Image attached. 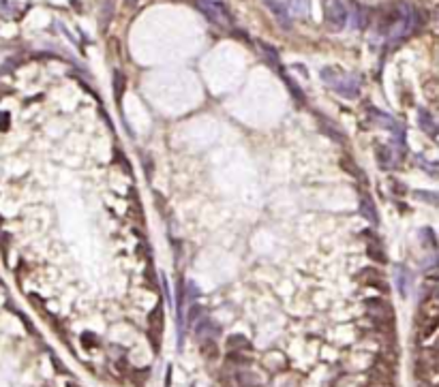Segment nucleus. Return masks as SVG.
Wrapping results in <instances>:
<instances>
[{
  "label": "nucleus",
  "instance_id": "obj_1",
  "mask_svg": "<svg viewBox=\"0 0 439 387\" xmlns=\"http://www.w3.org/2000/svg\"><path fill=\"white\" fill-rule=\"evenodd\" d=\"M321 79L324 84H328L336 95H341L343 98H356L360 95V79L356 75L345 73L338 67H326L321 69Z\"/></svg>",
  "mask_w": 439,
  "mask_h": 387
},
{
  "label": "nucleus",
  "instance_id": "obj_2",
  "mask_svg": "<svg viewBox=\"0 0 439 387\" xmlns=\"http://www.w3.org/2000/svg\"><path fill=\"white\" fill-rule=\"evenodd\" d=\"M200 11L216 26H221V28L233 26V17L223 0H200Z\"/></svg>",
  "mask_w": 439,
  "mask_h": 387
},
{
  "label": "nucleus",
  "instance_id": "obj_3",
  "mask_svg": "<svg viewBox=\"0 0 439 387\" xmlns=\"http://www.w3.org/2000/svg\"><path fill=\"white\" fill-rule=\"evenodd\" d=\"M324 17L330 30H343L347 24V7L341 0H324Z\"/></svg>",
  "mask_w": 439,
  "mask_h": 387
},
{
  "label": "nucleus",
  "instance_id": "obj_4",
  "mask_svg": "<svg viewBox=\"0 0 439 387\" xmlns=\"http://www.w3.org/2000/svg\"><path fill=\"white\" fill-rule=\"evenodd\" d=\"M364 306H366V310H368V314H371V319L373 321H377V323H386V321H392V306L388 302H384V300H379V297H373V300H366L364 302Z\"/></svg>",
  "mask_w": 439,
  "mask_h": 387
},
{
  "label": "nucleus",
  "instance_id": "obj_5",
  "mask_svg": "<svg viewBox=\"0 0 439 387\" xmlns=\"http://www.w3.org/2000/svg\"><path fill=\"white\" fill-rule=\"evenodd\" d=\"M163 332V306L159 304V306L152 308V313L148 314V336L152 340V347H155V351H159V336Z\"/></svg>",
  "mask_w": 439,
  "mask_h": 387
},
{
  "label": "nucleus",
  "instance_id": "obj_6",
  "mask_svg": "<svg viewBox=\"0 0 439 387\" xmlns=\"http://www.w3.org/2000/svg\"><path fill=\"white\" fill-rule=\"evenodd\" d=\"M263 2H266V7L270 9V13L277 17V22L281 24V28L289 30V28H291V17H289V11H287V7H285L283 0H263Z\"/></svg>",
  "mask_w": 439,
  "mask_h": 387
},
{
  "label": "nucleus",
  "instance_id": "obj_7",
  "mask_svg": "<svg viewBox=\"0 0 439 387\" xmlns=\"http://www.w3.org/2000/svg\"><path fill=\"white\" fill-rule=\"evenodd\" d=\"M420 316H422V323H426V321H437L439 302H437L435 293H429V295L422 300V304H420Z\"/></svg>",
  "mask_w": 439,
  "mask_h": 387
},
{
  "label": "nucleus",
  "instance_id": "obj_8",
  "mask_svg": "<svg viewBox=\"0 0 439 387\" xmlns=\"http://www.w3.org/2000/svg\"><path fill=\"white\" fill-rule=\"evenodd\" d=\"M358 278H360L364 285H371V287H377V289L386 291V285H384V274L379 272V269H375V267H364V269H360Z\"/></svg>",
  "mask_w": 439,
  "mask_h": 387
},
{
  "label": "nucleus",
  "instance_id": "obj_9",
  "mask_svg": "<svg viewBox=\"0 0 439 387\" xmlns=\"http://www.w3.org/2000/svg\"><path fill=\"white\" fill-rule=\"evenodd\" d=\"M351 22H354V26L358 28V30H364L368 26V22H371V13H368L362 4L354 2L351 4Z\"/></svg>",
  "mask_w": 439,
  "mask_h": 387
},
{
  "label": "nucleus",
  "instance_id": "obj_10",
  "mask_svg": "<svg viewBox=\"0 0 439 387\" xmlns=\"http://www.w3.org/2000/svg\"><path fill=\"white\" fill-rule=\"evenodd\" d=\"M418 124H420V128H422L426 135H431L433 139L437 137V122L431 116L429 109H418Z\"/></svg>",
  "mask_w": 439,
  "mask_h": 387
},
{
  "label": "nucleus",
  "instance_id": "obj_11",
  "mask_svg": "<svg viewBox=\"0 0 439 387\" xmlns=\"http://www.w3.org/2000/svg\"><path fill=\"white\" fill-rule=\"evenodd\" d=\"M219 332H221L219 325H214L210 319H204V321H200V323L195 325V334H197V338H200V340H208V338L216 340Z\"/></svg>",
  "mask_w": 439,
  "mask_h": 387
},
{
  "label": "nucleus",
  "instance_id": "obj_12",
  "mask_svg": "<svg viewBox=\"0 0 439 387\" xmlns=\"http://www.w3.org/2000/svg\"><path fill=\"white\" fill-rule=\"evenodd\" d=\"M366 255L371 257V261L388 263V255H386V250L382 248V244H379L377 240H371V242L366 244Z\"/></svg>",
  "mask_w": 439,
  "mask_h": 387
},
{
  "label": "nucleus",
  "instance_id": "obj_13",
  "mask_svg": "<svg viewBox=\"0 0 439 387\" xmlns=\"http://www.w3.org/2000/svg\"><path fill=\"white\" fill-rule=\"evenodd\" d=\"M360 210H362V216H364L366 220H371L373 225H377V222H379L377 210H375V203H373V199H368L366 195H362V199H360Z\"/></svg>",
  "mask_w": 439,
  "mask_h": 387
},
{
  "label": "nucleus",
  "instance_id": "obj_14",
  "mask_svg": "<svg viewBox=\"0 0 439 387\" xmlns=\"http://www.w3.org/2000/svg\"><path fill=\"white\" fill-rule=\"evenodd\" d=\"M375 154H377V163L382 169H392L394 167V161H392V152L388 145H377L375 148Z\"/></svg>",
  "mask_w": 439,
  "mask_h": 387
},
{
  "label": "nucleus",
  "instance_id": "obj_15",
  "mask_svg": "<svg viewBox=\"0 0 439 387\" xmlns=\"http://www.w3.org/2000/svg\"><path fill=\"white\" fill-rule=\"evenodd\" d=\"M396 276H399V278H396V283H399V291H401V295L405 297L409 293V287H412V274H409L403 266H399V267H396Z\"/></svg>",
  "mask_w": 439,
  "mask_h": 387
},
{
  "label": "nucleus",
  "instance_id": "obj_16",
  "mask_svg": "<svg viewBox=\"0 0 439 387\" xmlns=\"http://www.w3.org/2000/svg\"><path fill=\"white\" fill-rule=\"evenodd\" d=\"M202 355L206 357V360H216L219 357V347H216V340L214 338H208V340H202Z\"/></svg>",
  "mask_w": 439,
  "mask_h": 387
},
{
  "label": "nucleus",
  "instance_id": "obj_17",
  "mask_svg": "<svg viewBox=\"0 0 439 387\" xmlns=\"http://www.w3.org/2000/svg\"><path fill=\"white\" fill-rule=\"evenodd\" d=\"M227 349L230 351H247V349H251V342H249V338L236 334V336L227 338Z\"/></svg>",
  "mask_w": 439,
  "mask_h": 387
},
{
  "label": "nucleus",
  "instance_id": "obj_18",
  "mask_svg": "<svg viewBox=\"0 0 439 387\" xmlns=\"http://www.w3.org/2000/svg\"><path fill=\"white\" fill-rule=\"evenodd\" d=\"M112 84H114V95L120 101L122 95H125V90H127V77H125V73H122V71H114Z\"/></svg>",
  "mask_w": 439,
  "mask_h": 387
},
{
  "label": "nucleus",
  "instance_id": "obj_19",
  "mask_svg": "<svg viewBox=\"0 0 439 387\" xmlns=\"http://www.w3.org/2000/svg\"><path fill=\"white\" fill-rule=\"evenodd\" d=\"M236 383L240 387H259L261 381L257 379V374H251V372H238L236 374Z\"/></svg>",
  "mask_w": 439,
  "mask_h": 387
},
{
  "label": "nucleus",
  "instance_id": "obj_20",
  "mask_svg": "<svg viewBox=\"0 0 439 387\" xmlns=\"http://www.w3.org/2000/svg\"><path fill=\"white\" fill-rule=\"evenodd\" d=\"M291 11L300 17H307L309 11H311V0H289Z\"/></svg>",
  "mask_w": 439,
  "mask_h": 387
},
{
  "label": "nucleus",
  "instance_id": "obj_21",
  "mask_svg": "<svg viewBox=\"0 0 439 387\" xmlns=\"http://www.w3.org/2000/svg\"><path fill=\"white\" fill-rule=\"evenodd\" d=\"M259 48H261V51L266 54V60H270V64L274 69H279V54L274 51L270 45H266V43H259Z\"/></svg>",
  "mask_w": 439,
  "mask_h": 387
},
{
  "label": "nucleus",
  "instance_id": "obj_22",
  "mask_svg": "<svg viewBox=\"0 0 439 387\" xmlns=\"http://www.w3.org/2000/svg\"><path fill=\"white\" fill-rule=\"evenodd\" d=\"M424 97L429 98L431 103H435V101H437V98H439V97H437V81H429V84L424 86Z\"/></svg>",
  "mask_w": 439,
  "mask_h": 387
},
{
  "label": "nucleus",
  "instance_id": "obj_23",
  "mask_svg": "<svg viewBox=\"0 0 439 387\" xmlns=\"http://www.w3.org/2000/svg\"><path fill=\"white\" fill-rule=\"evenodd\" d=\"M200 314H202V308L197 306V304H193L191 310H189V321H191V323H195V319H197Z\"/></svg>",
  "mask_w": 439,
  "mask_h": 387
},
{
  "label": "nucleus",
  "instance_id": "obj_24",
  "mask_svg": "<svg viewBox=\"0 0 439 387\" xmlns=\"http://www.w3.org/2000/svg\"><path fill=\"white\" fill-rule=\"evenodd\" d=\"M9 122H11V116L7 114V111H2V114H0V131H7Z\"/></svg>",
  "mask_w": 439,
  "mask_h": 387
},
{
  "label": "nucleus",
  "instance_id": "obj_25",
  "mask_svg": "<svg viewBox=\"0 0 439 387\" xmlns=\"http://www.w3.org/2000/svg\"><path fill=\"white\" fill-rule=\"evenodd\" d=\"M84 340H86L84 344H86L88 349H92V347H97V344H99V340L95 336H90V334H84Z\"/></svg>",
  "mask_w": 439,
  "mask_h": 387
},
{
  "label": "nucleus",
  "instance_id": "obj_26",
  "mask_svg": "<svg viewBox=\"0 0 439 387\" xmlns=\"http://www.w3.org/2000/svg\"><path fill=\"white\" fill-rule=\"evenodd\" d=\"M415 197H418V199H422V201H431V203H435V201H437V197H435V195H429V193H426V191H424V193H418V195H415Z\"/></svg>",
  "mask_w": 439,
  "mask_h": 387
},
{
  "label": "nucleus",
  "instance_id": "obj_27",
  "mask_svg": "<svg viewBox=\"0 0 439 387\" xmlns=\"http://www.w3.org/2000/svg\"><path fill=\"white\" fill-rule=\"evenodd\" d=\"M390 184L394 186L396 195H403V193H407V189H405V186H401V184H399V182H396V180H390Z\"/></svg>",
  "mask_w": 439,
  "mask_h": 387
},
{
  "label": "nucleus",
  "instance_id": "obj_28",
  "mask_svg": "<svg viewBox=\"0 0 439 387\" xmlns=\"http://www.w3.org/2000/svg\"><path fill=\"white\" fill-rule=\"evenodd\" d=\"M67 387H77V385H73V383H69V385H67Z\"/></svg>",
  "mask_w": 439,
  "mask_h": 387
},
{
  "label": "nucleus",
  "instance_id": "obj_29",
  "mask_svg": "<svg viewBox=\"0 0 439 387\" xmlns=\"http://www.w3.org/2000/svg\"><path fill=\"white\" fill-rule=\"evenodd\" d=\"M384 387H392V385H384Z\"/></svg>",
  "mask_w": 439,
  "mask_h": 387
}]
</instances>
